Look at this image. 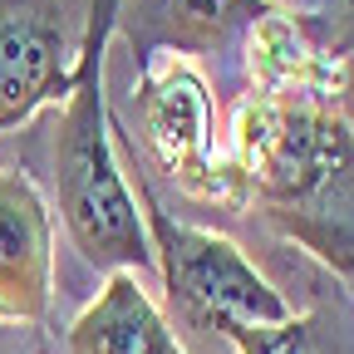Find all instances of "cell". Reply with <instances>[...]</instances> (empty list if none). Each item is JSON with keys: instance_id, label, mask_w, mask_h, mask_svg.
<instances>
[{"instance_id": "cell-1", "label": "cell", "mask_w": 354, "mask_h": 354, "mask_svg": "<svg viewBox=\"0 0 354 354\" xmlns=\"http://www.w3.org/2000/svg\"><path fill=\"white\" fill-rule=\"evenodd\" d=\"M232 162L286 236L354 281V128L339 88H251L236 109Z\"/></svg>"}, {"instance_id": "cell-2", "label": "cell", "mask_w": 354, "mask_h": 354, "mask_svg": "<svg viewBox=\"0 0 354 354\" xmlns=\"http://www.w3.org/2000/svg\"><path fill=\"white\" fill-rule=\"evenodd\" d=\"M118 30V0H94L79 35V64L74 88L59 113L55 133V197L59 216L79 246V256L99 271H133L148 276L158 271L153 236L143 207L133 197V183L118 167L113 153V118L104 94V50Z\"/></svg>"}, {"instance_id": "cell-3", "label": "cell", "mask_w": 354, "mask_h": 354, "mask_svg": "<svg viewBox=\"0 0 354 354\" xmlns=\"http://www.w3.org/2000/svg\"><path fill=\"white\" fill-rule=\"evenodd\" d=\"M133 197H138L148 236H153L158 276L177 305V315L192 330L227 335L232 325H286L295 315L286 295L241 256V246L232 236L172 221L162 212V202L148 192V183L133 187Z\"/></svg>"}, {"instance_id": "cell-4", "label": "cell", "mask_w": 354, "mask_h": 354, "mask_svg": "<svg viewBox=\"0 0 354 354\" xmlns=\"http://www.w3.org/2000/svg\"><path fill=\"white\" fill-rule=\"evenodd\" d=\"M138 138L148 158L167 172V183L177 192H187L197 202H246V183L232 158L216 153V133H212V88L192 69V59H153L138 69Z\"/></svg>"}, {"instance_id": "cell-5", "label": "cell", "mask_w": 354, "mask_h": 354, "mask_svg": "<svg viewBox=\"0 0 354 354\" xmlns=\"http://www.w3.org/2000/svg\"><path fill=\"white\" fill-rule=\"evenodd\" d=\"M74 64L79 39L64 0H0V133L30 123L44 104H64Z\"/></svg>"}, {"instance_id": "cell-6", "label": "cell", "mask_w": 354, "mask_h": 354, "mask_svg": "<svg viewBox=\"0 0 354 354\" xmlns=\"http://www.w3.org/2000/svg\"><path fill=\"white\" fill-rule=\"evenodd\" d=\"M271 0H118V30L138 69L153 59H207L232 55L271 15Z\"/></svg>"}, {"instance_id": "cell-7", "label": "cell", "mask_w": 354, "mask_h": 354, "mask_svg": "<svg viewBox=\"0 0 354 354\" xmlns=\"http://www.w3.org/2000/svg\"><path fill=\"white\" fill-rule=\"evenodd\" d=\"M55 300V221L25 172H0V325H44Z\"/></svg>"}, {"instance_id": "cell-8", "label": "cell", "mask_w": 354, "mask_h": 354, "mask_svg": "<svg viewBox=\"0 0 354 354\" xmlns=\"http://www.w3.org/2000/svg\"><path fill=\"white\" fill-rule=\"evenodd\" d=\"M69 354H187L133 271H113L99 300L69 325Z\"/></svg>"}, {"instance_id": "cell-9", "label": "cell", "mask_w": 354, "mask_h": 354, "mask_svg": "<svg viewBox=\"0 0 354 354\" xmlns=\"http://www.w3.org/2000/svg\"><path fill=\"white\" fill-rule=\"evenodd\" d=\"M246 55H251L256 94H281V88H339V64L330 55H320L286 10H271L251 30Z\"/></svg>"}, {"instance_id": "cell-10", "label": "cell", "mask_w": 354, "mask_h": 354, "mask_svg": "<svg viewBox=\"0 0 354 354\" xmlns=\"http://www.w3.org/2000/svg\"><path fill=\"white\" fill-rule=\"evenodd\" d=\"M227 339L236 354H315V320L290 315L286 325H232Z\"/></svg>"}]
</instances>
